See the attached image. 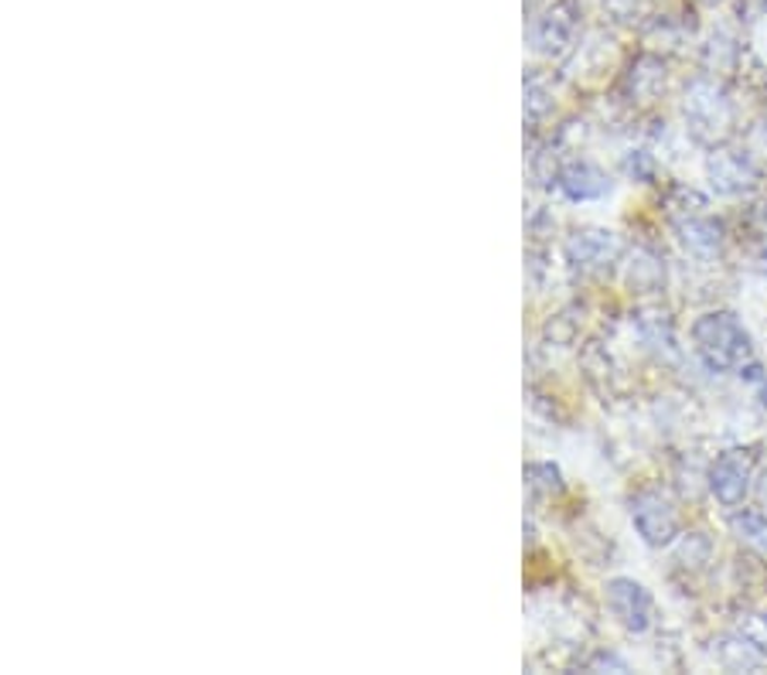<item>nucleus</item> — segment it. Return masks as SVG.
<instances>
[{
    "mask_svg": "<svg viewBox=\"0 0 767 675\" xmlns=\"http://www.w3.org/2000/svg\"><path fill=\"white\" fill-rule=\"evenodd\" d=\"M678 239L693 257H713V252H720V242H723V225L713 218H703V215H689L678 225Z\"/></svg>",
    "mask_w": 767,
    "mask_h": 675,
    "instance_id": "nucleus-9",
    "label": "nucleus"
},
{
    "mask_svg": "<svg viewBox=\"0 0 767 675\" xmlns=\"http://www.w3.org/2000/svg\"><path fill=\"white\" fill-rule=\"evenodd\" d=\"M709 492H713L717 501L727 505V509L744 505V498L751 492V454L747 450H727V454L717 458L713 471H709Z\"/></svg>",
    "mask_w": 767,
    "mask_h": 675,
    "instance_id": "nucleus-5",
    "label": "nucleus"
},
{
    "mask_svg": "<svg viewBox=\"0 0 767 675\" xmlns=\"http://www.w3.org/2000/svg\"><path fill=\"white\" fill-rule=\"evenodd\" d=\"M693 342L699 358L717 372H733L741 369L754 358V345L751 334L741 324V318L730 311H709L693 324Z\"/></svg>",
    "mask_w": 767,
    "mask_h": 675,
    "instance_id": "nucleus-1",
    "label": "nucleus"
},
{
    "mask_svg": "<svg viewBox=\"0 0 767 675\" xmlns=\"http://www.w3.org/2000/svg\"><path fill=\"white\" fill-rule=\"evenodd\" d=\"M559 188H563L566 199L590 202V199H601V194H607V191H611V181H607V175H604L597 164H590V161H574V164L563 167Z\"/></svg>",
    "mask_w": 767,
    "mask_h": 675,
    "instance_id": "nucleus-6",
    "label": "nucleus"
},
{
    "mask_svg": "<svg viewBox=\"0 0 767 675\" xmlns=\"http://www.w3.org/2000/svg\"><path fill=\"white\" fill-rule=\"evenodd\" d=\"M607 607L621 621V628H628L635 635H641V631L651 628V611H656V604H651L648 590L638 580H632V577L607 580Z\"/></svg>",
    "mask_w": 767,
    "mask_h": 675,
    "instance_id": "nucleus-4",
    "label": "nucleus"
},
{
    "mask_svg": "<svg viewBox=\"0 0 767 675\" xmlns=\"http://www.w3.org/2000/svg\"><path fill=\"white\" fill-rule=\"evenodd\" d=\"M730 525H733V532H736V536H741L747 546H754L757 553L767 556V512L741 509V512H733Z\"/></svg>",
    "mask_w": 767,
    "mask_h": 675,
    "instance_id": "nucleus-11",
    "label": "nucleus"
},
{
    "mask_svg": "<svg viewBox=\"0 0 767 675\" xmlns=\"http://www.w3.org/2000/svg\"><path fill=\"white\" fill-rule=\"evenodd\" d=\"M624 171H628L632 178H651V161H648V154L645 151H638V154H632L628 161H624Z\"/></svg>",
    "mask_w": 767,
    "mask_h": 675,
    "instance_id": "nucleus-13",
    "label": "nucleus"
},
{
    "mask_svg": "<svg viewBox=\"0 0 767 675\" xmlns=\"http://www.w3.org/2000/svg\"><path fill=\"white\" fill-rule=\"evenodd\" d=\"M686 123H689L696 140H703V144H713V140L730 133L733 106L720 90L699 82V86H693L689 96H686Z\"/></svg>",
    "mask_w": 767,
    "mask_h": 675,
    "instance_id": "nucleus-2",
    "label": "nucleus"
},
{
    "mask_svg": "<svg viewBox=\"0 0 767 675\" xmlns=\"http://www.w3.org/2000/svg\"><path fill=\"white\" fill-rule=\"evenodd\" d=\"M632 522L648 546H669L678 536V516L662 492H638L632 498Z\"/></svg>",
    "mask_w": 767,
    "mask_h": 675,
    "instance_id": "nucleus-3",
    "label": "nucleus"
},
{
    "mask_svg": "<svg viewBox=\"0 0 767 675\" xmlns=\"http://www.w3.org/2000/svg\"><path fill=\"white\" fill-rule=\"evenodd\" d=\"M760 501H764V509H767V471H764V482H760Z\"/></svg>",
    "mask_w": 767,
    "mask_h": 675,
    "instance_id": "nucleus-14",
    "label": "nucleus"
},
{
    "mask_svg": "<svg viewBox=\"0 0 767 675\" xmlns=\"http://www.w3.org/2000/svg\"><path fill=\"white\" fill-rule=\"evenodd\" d=\"M709 178H713V188L720 194H741V191H751L757 175H754V167L744 161V157H736V154H713L709 157Z\"/></svg>",
    "mask_w": 767,
    "mask_h": 675,
    "instance_id": "nucleus-8",
    "label": "nucleus"
},
{
    "mask_svg": "<svg viewBox=\"0 0 767 675\" xmlns=\"http://www.w3.org/2000/svg\"><path fill=\"white\" fill-rule=\"evenodd\" d=\"M662 280H665L662 263L651 257V252H635V260L628 267V284L635 291H659Z\"/></svg>",
    "mask_w": 767,
    "mask_h": 675,
    "instance_id": "nucleus-12",
    "label": "nucleus"
},
{
    "mask_svg": "<svg viewBox=\"0 0 767 675\" xmlns=\"http://www.w3.org/2000/svg\"><path fill=\"white\" fill-rule=\"evenodd\" d=\"M760 403H764V410H767V386H764V392H760Z\"/></svg>",
    "mask_w": 767,
    "mask_h": 675,
    "instance_id": "nucleus-15",
    "label": "nucleus"
},
{
    "mask_svg": "<svg viewBox=\"0 0 767 675\" xmlns=\"http://www.w3.org/2000/svg\"><path fill=\"white\" fill-rule=\"evenodd\" d=\"M566 252H570V260L580 270H601L617 257V239H614V233H604V229H587V233H577L570 239Z\"/></svg>",
    "mask_w": 767,
    "mask_h": 675,
    "instance_id": "nucleus-7",
    "label": "nucleus"
},
{
    "mask_svg": "<svg viewBox=\"0 0 767 675\" xmlns=\"http://www.w3.org/2000/svg\"><path fill=\"white\" fill-rule=\"evenodd\" d=\"M717 655H720V662L730 672H747V668H760L764 665V655L757 652V644H751L747 638H723Z\"/></svg>",
    "mask_w": 767,
    "mask_h": 675,
    "instance_id": "nucleus-10",
    "label": "nucleus"
}]
</instances>
